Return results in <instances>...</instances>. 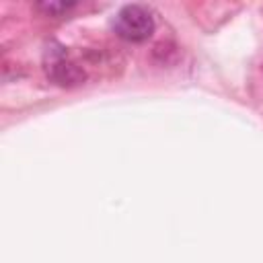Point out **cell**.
Here are the masks:
<instances>
[{"mask_svg":"<svg viewBox=\"0 0 263 263\" xmlns=\"http://www.w3.org/2000/svg\"><path fill=\"white\" fill-rule=\"evenodd\" d=\"M72 6H74V2H39V8L45 10L47 14H53V16L68 12Z\"/></svg>","mask_w":263,"mask_h":263,"instance_id":"3957f363","label":"cell"},{"mask_svg":"<svg viewBox=\"0 0 263 263\" xmlns=\"http://www.w3.org/2000/svg\"><path fill=\"white\" fill-rule=\"evenodd\" d=\"M47 76L60 86H76L84 80L82 68H78L74 62H70L64 55V51L51 53V58L47 62Z\"/></svg>","mask_w":263,"mask_h":263,"instance_id":"7a4b0ae2","label":"cell"},{"mask_svg":"<svg viewBox=\"0 0 263 263\" xmlns=\"http://www.w3.org/2000/svg\"><path fill=\"white\" fill-rule=\"evenodd\" d=\"M113 29L117 37L132 43H142L154 33V16L142 4H125L115 14Z\"/></svg>","mask_w":263,"mask_h":263,"instance_id":"6da1fadb","label":"cell"}]
</instances>
